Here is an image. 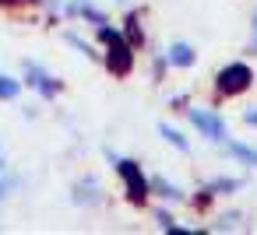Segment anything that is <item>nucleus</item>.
<instances>
[{"label": "nucleus", "mask_w": 257, "mask_h": 235, "mask_svg": "<svg viewBox=\"0 0 257 235\" xmlns=\"http://www.w3.org/2000/svg\"><path fill=\"white\" fill-rule=\"evenodd\" d=\"M243 120H246L250 126H257V109H246V116H243Z\"/></svg>", "instance_id": "10"}, {"label": "nucleus", "mask_w": 257, "mask_h": 235, "mask_svg": "<svg viewBox=\"0 0 257 235\" xmlns=\"http://www.w3.org/2000/svg\"><path fill=\"white\" fill-rule=\"evenodd\" d=\"M127 32H131V39H134V42L141 39V25H138V18H134V14L127 18Z\"/></svg>", "instance_id": "9"}, {"label": "nucleus", "mask_w": 257, "mask_h": 235, "mask_svg": "<svg viewBox=\"0 0 257 235\" xmlns=\"http://www.w3.org/2000/svg\"><path fill=\"white\" fill-rule=\"evenodd\" d=\"M190 123H194L208 140H225V137H229L225 123H222L215 112H208V109H190Z\"/></svg>", "instance_id": "3"}, {"label": "nucleus", "mask_w": 257, "mask_h": 235, "mask_svg": "<svg viewBox=\"0 0 257 235\" xmlns=\"http://www.w3.org/2000/svg\"><path fill=\"white\" fill-rule=\"evenodd\" d=\"M120 176H123L127 196H131L134 204H145V196H148V179L141 176V168H138L134 162H120Z\"/></svg>", "instance_id": "4"}, {"label": "nucleus", "mask_w": 257, "mask_h": 235, "mask_svg": "<svg viewBox=\"0 0 257 235\" xmlns=\"http://www.w3.org/2000/svg\"><path fill=\"white\" fill-rule=\"evenodd\" d=\"M169 64H173V67H190V64H194V50H190L187 42H176V46L169 50Z\"/></svg>", "instance_id": "5"}, {"label": "nucleus", "mask_w": 257, "mask_h": 235, "mask_svg": "<svg viewBox=\"0 0 257 235\" xmlns=\"http://www.w3.org/2000/svg\"><path fill=\"white\" fill-rule=\"evenodd\" d=\"M253 50H257V14H253Z\"/></svg>", "instance_id": "11"}, {"label": "nucleus", "mask_w": 257, "mask_h": 235, "mask_svg": "<svg viewBox=\"0 0 257 235\" xmlns=\"http://www.w3.org/2000/svg\"><path fill=\"white\" fill-rule=\"evenodd\" d=\"M215 81H218V92H222V95H239V92H246V88L253 84V74H250L246 64H229V67L218 70Z\"/></svg>", "instance_id": "2"}, {"label": "nucleus", "mask_w": 257, "mask_h": 235, "mask_svg": "<svg viewBox=\"0 0 257 235\" xmlns=\"http://www.w3.org/2000/svg\"><path fill=\"white\" fill-rule=\"evenodd\" d=\"M229 151H232L239 162H246V165L257 162V151H253V148H243V144H236V140H229Z\"/></svg>", "instance_id": "6"}, {"label": "nucleus", "mask_w": 257, "mask_h": 235, "mask_svg": "<svg viewBox=\"0 0 257 235\" xmlns=\"http://www.w3.org/2000/svg\"><path fill=\"white\" fill-rule=\"evenodd\" d=\"M162 130V137L169 140V144H176L180 151H187V140H183V134H176V130H169V126H159Z\"/></svg>", "instance_id": "8"}, {"label": "nucleus", "mask_w": 257, "mask_h": 235, "mask_svg": "<svg viewBox=\"0 0 257 235\" xmlns=\"http://www.w3.org/2000/svg\"><path fill=\"white\" fill-rule=\"evenodd\" d=\"M99 36H102V42L109 46L106 50V67L113 70V74H131V67H134V53H131V46L116 36V32H109V28H99Z\"/></svg>", "instance_id": "1"}, {"label": "nucleus", "mask_w": 257, "mask_h": 235, "mask_svg": "<svg viewBox=\"0 0 257 235\" xmlns=\"http://www.w3.org/2000/svg\"><path fill=\"white\" fill-rule=\"evenodd\" d=\"M18 92H22V84L15 78H0V98H15Z\"/></svg>", "instance_id": "7"}]
</instances>
